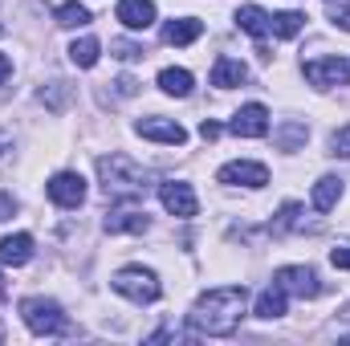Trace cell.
Here are the masks:
<instances>
[{
  "label": "cell",
  "instance_id": "6da1fadb",
  "mask_svg": "<svg viewBox=\"0 0 350 346\" xmlns=\"http://www.w3.org/2000/svg\"><path fill=\"white\" fill-rule=\"evenodd\" d=\"M245 302H249V289L245 285H220V289H208L196 297L187 322L196 334H208V338H228L237 334L241 318H245Z\"/></svg>",
  "mask_w": 350,
  "mask_h": 346
},
{
  "label": "cell",
  "instance_id": "7a4b0ae2",
  "mask_svg": "<svg viewBox=\"0 0 350 346\" xmlns=\"http://www.w3.org/2000/svg\"><path fill=\"white\" fill-rule=\"evenodd\" d=\"M98 175H102V191L110 200H143L151 191V172H143L131 155L114 151V155H102L98 159Z\"/></svg>",
  "mask_w": 350,
  "mask_h": 346
},
{
  "label": "cell",
  "instance_id": "3957f363",
  "mask_svg": "<svg viewBox=\"0 0 350 346\" xmlns=\"http://www.w3.org/2000/svg\"><path fill=\"white\" fill-rule=\"evenodd\" d=\"M21 318H25V326H29L33 334H41V338H66V334H78V330L70 326V318L62 314V306L49 302V297H25V302H21Z\"/></svg>",
  "mask_w": 350,
  "mask_h": 346
},
{
  "label": "cell",
  "instance_id": "277c9868",
  "mask_svg": "<svg viewBox=\"0 0 350 346\" xmlns=\"http://www.w3.org/2000/svg\"><path fill=\"white\" fill-rule=\"evenodd\" d=\"M110 285H114V293H122L126 302H135V306H151V302H159V277L151 273V269H143V265H126V269H118L114 277H110Z\"/></svg>",
  "mask_w": 350,
  "mask_h": 346
},
{
  "label": "cell",
  "instance_id": "5b68a950",
  "mask_svg": "<svg viewBox=\"0 0 350 346\" xmlns=\"http://www.w3.org/2000/svg\"><path fill=\"white\" fill-rule=\"evenodd\" d=\"M273 281H277L285 293L301 297V302L322 293V281H318V273H314L310 265H285V269H277V273H273Z\"/></svg>",
  "mask_w": 350,
  "mask_h": 346
},
{
  "label": "cell",
  "instance_id": "8992f818",
  "mask_svg": "<svg viewBox=\"0 0 350 346\" xmlns=\"http://www.w3.org/2000/svg\"><path fill=\"white\" fill-rule=\"evenodd\" d=\"M49 200L57 204V208H82L86 204V179L78 172H57L49 179Z\"/></svg>",
  "mask_w": 350,
  "mask_h": 346
},
{
  "label": "cell",
  "instance_id": "52a82bcc",
  "mask_svg": "<svg viewBox=\"0 0 350 346\" xmlns=\"http://www.w3.org/2000/svg\"><path fill=\"white\" fill-rule=\"evenodd\" d=\"M228 131H232L237 139H265V135H269V110H265L261 102H249V106H241V110L232 114Z\"/></svg>",
  "mask_w": 350,
  "mask_h": 346
},
{
  "label": "cell",
  "instance_id": "ba28073f",
  "mask_svg": "<svg viewBox=\"0 0 350 346\" xmlns=\"http://www.w3.org/2000/svg\"><path fill=\"white\" fill-rule=\"evenodd\" d=\"M159 200H163V208H167L172 216H179V220H187V216H196V212H200V200H196L191 183H179V179L159 183Z\"/></svg>",
  "mask_w": 350,
  "mask_h": 346
},
{
  "label": "cell",
  "instance_id": "9c48e42d",
  "mask_svg": "<svg viewBox=\"0 0 350 346\" xmlns=\"http://www.w3.org/2000/svg\"><path fill=\"white\" fill-rule=\"evenodd\" d=\"M220 183H232V187H265L269 183V168L265 163H249V159H237V163H224L216 172Z\"/></svg>",
  "mask_w": 350,
  "mask_h": 346
},
{
  "label": "cell",
  "instance_id": "30bf717a",
  "mask_svg": "<svg viewBox=\"0 0 350 346\" xmlns=\"http://www.w3.org/2000/svg\"><path fill=\"white\" fill-rule=\"evenodd\" d=\"M135 131H139L143 139H151V143H167V147H183V143H187V131H183L175 118H159V114L139 118Z\"/></svg>",
  "mask_w": 350,
  "mask_h": 346
},
{
  "label": "cell",
  "instance_id": "8fae6325",
  "mask_svg": "<svg viewBox=\"0 0 350 346\" xmlns=\"http://www.w3.org/2000/svg\"><path fill=\"white\" fill-rule=\"evenodd\" d=\"M306 78H310L314 86H347V82H350V62H347V57L306 62Z\"/></svg>",
  "mask_w": 350,
  "mask_h": 346
},
{
  "label": "cell",
  "instance_id": "7c38bea8",
  "mask_svg": "<svg viewBox=\"0 0 350 346\" xmlns=\"http://www.w3.org/2000/svg\"><path fill=\"white\" fill-rule=\"evenodd\" d=\"M114 16L126 25V29H151L155 25V4L151 0H118V8H114Z\"/></svg>",
  "mask_w": 350,
  "mask_h": 346
},
{
  "label": "cell",
  "instance_id": "4fadbf2b",
  "mask_svg": "<svg viewBox=\"0 0 350 346\" xmlns=\"http://www.w3.org/2000/svg\"><path fill=\"white\" fill-rule=\"evenodd\" d=\"M147 228H151V220L139 208H114V212H106V232H147Z\"/></svg>",
  "mask_w": 350,
  "mask_h": 346
},
{
  "label": "cell",
  "instance_id": "5bb4252c",
  "mask_svg": "<svg viewBox=\"0 0 350 346\" xmlns=\"http://www.w3.org/2000/svg\"><path fill=\"white\" fill-rule=\"evenodd\" d=\"M237 25H241L249 37H257V41H265V37L273 33V16H269L265 8H257V4H245V8H237Z\"/></svg>",
  "mask_w": 350,
  "mask_h": 346
},
{
  "label": "cell",
  "instance_id": "9a60e30c",
  "mask_svg": "<svg viewBox=\"0 0 350 346\" xmlns=\"http://www.w3.org/2000/svg\"><path fill=\"white\" fill-rule=\"evenodd\" d=\"M245 78H249L245 62H237V57H216V66H212V86L216 90H232V86H241Z\"/></svg>",
  "mask_w": 350,
  "mask_h": 346
},
{
  "label": "cell",
  "instance_id": "2e32d148",
  "mask_svg": "<svg viewBox=\"0 0 350 346\" xmlns=\"http://www.w3.org/2000/svg\"><path fill=\"white\" fill-rule=\"evenodd\" d=\"M29 257H33V237L29 232H16V237L0 241V265H25Z\"/></svg>",
  "mask_w": 350,
  "mask_h": 346
},
{
  "label": "cell",
  "instance_id": "e0dca14e",
  "mask_svg": "<svg viewBox=\"0 0 350 346\" xmlns=\"http://www.w3.org/2000/svg\"><path fill=\"white\" fill-rule=\"evenodd\" d=\"M285 302H289V293L273 281L261 297H257V318H265V322H277V318L285 314Z\"/></svg>",
  "mask_w": 350,
  "mask_h": 346
},
{
  "label": "cell",
  "instance_id": "ac0fdd59",
  "mask_svg": "<svg viewBox=\"0 0 350 346\" xmlns=\"http://www.w3.org/2000/svg\"><path fill=\"white\" fill-rule=\"evenodd\" d=\"M338 200H342V179H338V175H322V179L314 183V208H318V212H330Z\"/></svg>",
  "mask_w": 350,
  "mask_h": 346
},
{
  "label": "cell",
  "instance_id": "d6986e66",
  "mask_svg": "<svg viewBox=\"0 0 350 346\" xmlns=\"http://www.w3.org/2000/svg\"><path fill=\"white\" fill-rule=\"evenodd\" d=\"M200 33H204V25H200L196 16H179V21H172V25L163 29V41H167V45H191Z\"/></svg>",
  "mask_w": 350,
  "mask_h": 346
},
{
  "label": "cell",
  "instance_id": "ffe728a7",
  "mask_svg": "<svg viewBox=\"0 0 350 346\" xmlns=\"http://www.w3.org/2000/svg\"><path fill=\"white\" fill-rule=\"evenodd\" d=\"M306 139H310V127H306V122H293V118H289V122H281V127L273 131V143H277L281 151H297Z\"/></svg>",
  "mask_w": 350,
  "mask_h": 346
},
{
  "label": "cell",
  "instance_id": "44dd1931",
  "mask_svg": "<svg viewBox=\"0 0 350 346\" xmlns=\"http://www.w3.org/2000/svg\"><path fill=\"white\" fill-rule=\"evenodd\" d=\"M53 21H57L62 29H82V25H90V8L86 4H78V0L57 4V8H53Z\"/></svg>",
  "mask_w": 350,
  "mask_h": 346
},
{
  "label": "cell",
  "instance_id": "7402d4cb",
  "mask_svg": "<svg viewBox=\"0 0 350 346\" xmlns=\"http://www.w3.org/2000/svg\"><path fill=\"white\" fill-rule=\"evenodd\" d=\"M159 90L163 94H175V98H187L191 94V74L187 70H163L159 74Z\"/></svg>",
  "mask_w": 350,
  "mask_h": 346
},
{
  "label": "cell",
  "instance_id": "603a6c76",
  "mask_svg": "<svg viewBox=\"0 0 350 346\" xmlns=\"http://www.w3.org/2000/svg\"><path fill=\"white\" fill-rule=\"evenodd\" d=\"M297 224H301V204L289 200V204H281V212H277V220L269 224V232H273V237H285V232L297 228Z\"/></svg>",
  "mask_w": 350,
  "mask_h": 346
},
{
  "label": "cell",
  "instance_id": "cb8c5ba5",
  "mask_svg": "<svg viewBox=\"0 0 350 346\" xmlns=\"http://www.w3.org/2000/svg\"><path fill=\"white\" fill-rule=\"evenodd\" d=\"M70 62H74L78 70H90V66L98 62V41H94V37H82V41H74V45H70Z\"/></svg>",
  "mask_w": 350,
  "mask_h": 346
},
{
  "label": "cell",
  "instance_id": "d4e9b609",
  "mask_svg": "<svg viewBox=\"0 0 350 346\" xmlns=\"http://www.w3.org/2000/svg\"><path fill=\"white\" fill-rule=\"evenodd\" d=\"M301 25H306V16H301V12H277V16H273V33H277L281 41L297 37V33H301Z\"/></svg>",
  "mask_w": 350,
  "mask_h": 346
},
{
  "label": "cell",
  "instance_id": "484cf974",
  "mask_svg": "<svg viewBox=\"0 0 350 346\" xmlns=\"http://www.w3.org/2000/svg\"><path fill=\"white\" fill-rule=\"evenodd\" d=\"M70 94H74V90L66 86V82H53V86H45V90H41V102H45L49 110H66Z\"/></svg>",
  "mask_w": 350,
  "mask_h": 346
},
{
  "label": "cell",
  "instance_id": "4316f807",
  "mask_svg": "<svg viewBox=\"0 0 350 346\" xmlns=\"http://www.w3.org/2000/svg\"><path fill=\"white\" fill-rule=\"evenodd\" d=\"M110 49H114L118 62H139L143 57V45H135V41H110Z\"/></svg>",
  "mask_w": 350,
  "mask_h": 346
},
{
  "label": "cell",
  "instance_id": "83f0119b",
  "mask_svg": "<svg viewBox=\"0 0 350 346\" xmlns=\"http://www.w3.org/2000/svg\"><path fill=\"white\" fill-rule=\"evenodd\" d=\"M330 155H342V159H350V127H338V131L330 135Z\"/></svg>",
  "mask_w": 350,
  "mask_h": 346
},
{
  "label": "cell",
  "instance_id": "f1b7e54d",
  "mask_svg": "<svg viewBox=\"0 0 350 346\" xmlns=\"http://www.w3.org/2000/svg\"><path fill=\"white\" fill-rule=\"evenodd\" d=\"M330 265H334V269H350V245L330 249Z\"/></svg>",
  "mask_w": 350,
  "mask_h": 346
},
{
  "label": "cell",
  "instance_id": "f546056e",
  "mask_svg": "<svg viewBox=\"0 0 350 346\" xmlns=\"http://www.w3.org/2000/svg\"><path fill=\"white\" fill-rule=\"evenodd\" d=\"M114 94H118V98H135V94H139V82H135V78H118V82H114Z\"/></svg>",
  "mask_w": 350,
  "mask_h": 346
},
{
  "label": "cell",
  "instance_id": "4dcf8cb0",
  "mask_svg": "<svg viewBox=\"0 0 350 346\" xmlns=\"http://www.w3.org/2000/svg\"><path fill=\"white\" fill-rule=\"evenodd\" d=\"M200 139H204V143H216V139H220V127H216L212 118H204V122H200Z\"/></svg>",
  "mask_w": 350,
  "mask_h": 346
},
{
  "label": "cell",
  "instance_id": "1f68e13d",
  "mask_svg": "<svg viewBox=\"0 0 350 346\" xmlns=\"http://www.w3.org/2000/svg\"><path fill=\"white\" fill-rule=\"evenodd\" d=\"M8 78H12V57H8V53H0V86H4Z\"/></svg>",
  "mask_w": 350,
  "mask_h": 346
},
{
  "label": "cell",
  "instance_id": "d6a6232c",
  "mask_svg": "<svg viewBox=\"0 0 350 346\" xmlns=\"http://www.w3.org/2000/svg\"><path fill=\"white\" fill-rule=\"evenodd\" d=\"M12 212H16V200L4 191V196H0V216H12Z\"/></svg>",
  "mask_w": 350,
  "mask_h": 346
},
{
  "label": "cell",
  "instance_id": "836d02e7",
  "mask_svg": "<svg viewBox=\"0 0 350 346\" xmlns=\"http://www.w3.org/2000/svg\"><path fill=\"white\" fill-rule=\"evenodd\" d=\"M334 25H342V29H350V8H334V16H330Z\"/></svg>",
  "mask_w": 350,
  "mask_h": 346
},
{
  "label": "cell",
  "instance_id": "e575fe53",
  "mask_svg": "<svg viewBox=\"0 0 350 346\" xmlns=\"http://www.w3.org/2000/svg\"><path fill=\"white\" fill-rule=\"evenodd\" d=\"M4 151H12V139H8V135L0 131V155H4Z\"/></svg>",
  "mask_w": 350,
  "mask_h": 346
},
{
  "label": "cell",
  "instance_id": "d590c367",
  "mask_svg": "<svg viewBox=\"0 0 350 346\" xmlns=\"http://www.w3.org/2000/svg\"><path fill=\"white\" fill-rule=\"evenodd\" d=\"M0 297H4V277H0Z\"/></svg>",
  "mask_w": 350,
  "mask_h": 346
},
{
  "label": "cell",
  "instance_id": "8d00e7d4",
  "mask_svg": "<svg viewBox=\"0 0 350 346\" xmlns=\"http://www.w3.org/2000/svg\"><path fill=\"white\" fill-rule=\"evenodd\" d=\"M342 318H350V306H347V310H342Z\"/></svg>",
  "mask_w": 350,
  "mask_h": 346
},
{
  "label": "cell",
  "instance_id": "74e56055",
  "mask_svg": "<svg viewBox=\"0 0 350 346\" xmlns=\"http://www.w3.org/2000/svg\"><path fill=\"white\" fill-rule=\"evenodd\" d=\"M0 343H4V326H0Z\"/></svg>",
  "mask_w": 350,
  "mask_h": 346
},
{
  "label": "cell",
  "instance_id": "f35d334b",
  "mask_svg": "<svg viewBox=\"0 0 350 346\" xmlns=\"http://www.w3.org/2000/svg\"><path fill=\"white\" fill-rule=\"evenodd\" d=\"M0 33H4V25H0Z\"/></svg>",
  "mask_w": 350,
  "mask_h": 346
}]
</instances>
